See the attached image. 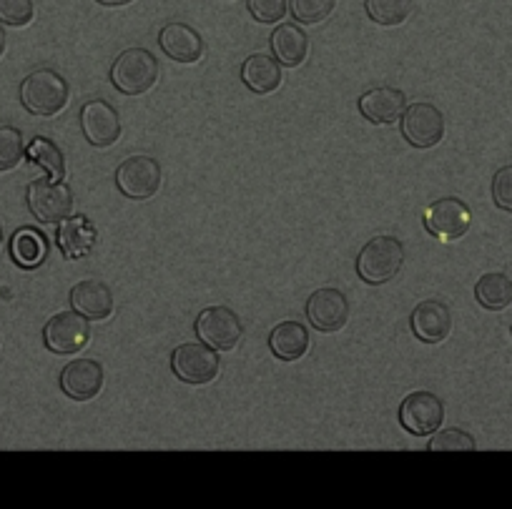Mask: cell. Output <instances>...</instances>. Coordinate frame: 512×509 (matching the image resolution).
Wrapping results in <instances>:
<instances>
[{
	"mask_svg": "<svg viewBox=\"0 0 512 509\" xmlns=\"http://www.w3.org/2000/svg\"><path fill=\"white\" fill-rule=\"evenodd\" d=\"M111 81L123 96L149 93L159 81V61L146 48H128L113 63Z\"/></svg>",
	"mask_w": 512,
	"mask_h": 509,
	"instance_id": "obj_3",
	"label": "cell"
},
{
	"mask_svg": "<svg viewBox=\"0 0 512 509\" xmlns=\"http://www.w3.org/2000/svg\"><path fill=\"white\" fill-rule=\"evenodd\" d=\"M472 449H475V439L462 429L437 432L430 442V452H472Z\"/></svg>",
	"mask_w": 512,
	"mask_h": 509,
	"instance_id": "obj_29",
	"label": "cell"
},
{
	"mask_svg": "<svg viewBox=\"0 0 512 509\" xmlns=\"http://www.w3.org/2000/svg\"><path fill=\"white\" fill-rule=\"evenodd\" d=\"M43 342L53 354H76L88 344V319L78 311H61L43 329Z\"/></svg>",
	"mask_w": 512,
	"mask_h": 509,
	"instance_id": "obj_11",
	"label": "cell"
},
{
	"mask_svg": "<svg viewBox=\"0 0 512 509\" xmlns=\"http://www.w3.org/2000/svg\"><path fill=\"white\" fill-rule=\"evenodd\" d=\"M412 0H364V11L377 26H400L410 18Z\"/></svg>",
	"mask_w": 512,
	"mask_h": 509,
	"instance_id": "obj_26",
	"label": "cell"
},
{
	"mask_svg": "<svg viewBox=\"0 0 512 509\" xmlns=\"http://www.w3.org/2000/svg\"><path fill=\"white\" fill-rule=\"evenodd\" d=\"M246 8L259 23H277L287 16L289 0H246Z\"/></svg>",
	"mask_w": 512,
	"mask_h": 509,
	"instance_id": "obj_31",
	"label": "cell"
},
{
	"mask_svg": "<svg viewBox=\"0 0 512 509\" xmlns=\"http://www.w3.org/2000/svg\"><path fill=\"white\" fill-rule=\"evenodd\" d=\"M26 143L18 128L3 126L0 128V171H13L23 161Z\"/></svg>",
	"mask_w": 512,
	"mask_h": 509,
	"instance_id": "obj_28",
	"label": "cell"
},
{
	"mask_svg": "<svg viewBox=\"0 0 512 509\" xmlns=\"http://www.w3.org/2000/svg\"><path fill=\"white\" fill-rule=\"evenodd\" d=\"M445 422V404L432 392H415L402 399L400 424L415 437H427L440 429Z\"/></svg>",
	"mask_w": 512,
	"mask_h": 509,
	"instance_id": "obj_8",
	"label": "cell"
},
{
	"mask_svg": "<svg viewBox=\"0 0 512 509\" xmlns=\"http://www.w3.org/2000/svg\"><path fill=\"white\" fill-rule=\"evenodd\" d=\"M405 266V246L395 236H377L357 256V274L367 284H387Z\"/></svg>",
	"mask_w": 512,
	"mask_h": 509,
	"instance_id": "obj_1",
	"label": "cell"
},
{
	"mask_svg": "<svg viewBox=\"0 0 512 509\" xmlns=\"http://www.w3.org/2000/svg\"><path fill=\"white\" fill-rule=\"evenodd\" d=\"M410 324L420 342L440 344L445 342L452 331V311L450 306L442 304V301L437 299L422 301V304H417L415 311H412Z\"/></svg>",
	"mask_w": 512,
	"mask_h": 509,
	"instance_id": "obj_14",
	"label": "cell"
},
{
	"mask_svg": "<svg viewBox=\"0 0 512 509\" xmlns=\"http://www.w3.org/2000/svg\"><path fill=\"white\" fill-rule=\"evenodd\" d=\"M334 6H337V0H289L294 21L304 23V26H317V23L327 21Z\"/></svg>",
	"mask_w": 512,
	"mask_h": 509,
	"instance_id": "obj_27",
	"label": "cell"
},
{
	"mask_svg": "<svg viewBox=\"0 0 512 509\" xmlns=\"http://www.w3.org/2000/svg\"><path fill=\"white\" fill-rule=\"evenodd\" d=\"M475 299L490 311H502L512 304V279L500 271L485 274L475 286Z\"/></svg>",
	"mask_w": 512,
	"mask_h": 509,
	"instance_id": "obj_24",
	"label": "cell"
},
{
	"mask_svg": "<svg viewBox=\"0 0 512 509\" xmlns=\"http://www.w3.org/2000/svg\"><path fill=\"white\" fill-rule=\"evenodd\" d=\"M171 369L181 382L201 387L214 382L221 369V359L216 357V349L206 344H181L171 354Z\"/></svg>",
	"mask_w": 512,
	"mask_h": 509,
	"instance_id": "obj_6",
	"label": "cell"
},
{
	"mask_svg": "<svg viewBox=\"0 0 512 509\" xmlns=\"http://www.w3.org/2000/svg\"><path fill=\"white\" fill-rule=\"evenodd\" d=\"M71 306L86 319L103 321L113 314L116 301H113V291L108 289V284L98 279H86L78 281L71 289Z\"/></svg>",
	"mask_w": 512,
	"mask_h": 509,
	"instance_id": "obj_17",
	"label": "cell"
},
{
	"mask_svg": "<svg viewBox=\"0 0 512 509\" xmlns=\"http://www.w3.org/2000/svg\"><path fill=\"white\" fill-rule=\"evenodd\" d=\"M33 0H0V23L23 28L33 21Z\"/></svg>",
	"mask_w": 512,
	"mask_h": 509,
	"instance_id": "obj_30",
	"label": "cell"
},
{
	"mask_svg": "<svg viewBox=\"0 0 512 509\" xmlns=\"http://www.w3.org/2000/svg\"><path fill=\"white\" fill-rule=\"evenodd\" d=\"M472 224V214L460 199L445 196L425 211V229L442 241H457L467 234Z\"/></svg>",
	"mask_w": 512,
	"mask_h": 509,
	"instance_id": "obj_9",
	"label": "cell"
},
{
	"mask_svg": "<svg viewBox=\"0 0 512 509\" xmlns=\"http://www.w3.org/2000/svg\"><path fill=\"white\" fill-rule=\"evenodd\" d=\"M81 131L91 146L108 148L121 136V118L111 103L88 101L81 108Z\"/></svg>",
	"mask_w": 512,
	"mask_h": 509,
	"instance_id": "obj_13",
	"label": "cell"
},
{
	"mask_svg": "<svg viewBox=\"0 0 512 509\" xmlns=\"http://www.w3.org/2000/svg\"><path fill=\"white\" fill-rule=\"evenodd\" d=\"M492 199H495L497 209L512 214V166L500 168L492 179Z\"/></svg>",
	"mask_w": 512,
	"mask_h": 509,
	"instance_id": "obj_32",
	"label": "cell"
},
{
	"mask_svg": "<svg viewBox=\"0 0 512 509\" xmlns=\"http://www.w3.org/2000/svg\"><path fill=\"white\" fill-rule=\"evenodd\" d=\"M96 3H101V6H108V8H121V6H128V3H134V0H96Z\"/></svg>",
	"mask_w": 512,
	"mask_h": 509,
	"instance_id": "obj_33",
	"label": "cell"
},
{
	"mask_svg": "<svg viewBox=\"0 0 512 509\" xmlns=\"http://www.w3.org/2000/svg\"><path fill=\"white\" fill-rule=\"evenodd\" d=\"M21 103L28 113L41 118H51L61 113L68 103V83L61 73L33 71L26 81L21 83Z\"/></svg>",
	"mask_w": 512,
	"mask_h": 509,
	"instance_id": "obj_2",
	"label": "cell"
},
{
	"mask_svg": "<svg viewBox=\"0 0 512 509\" xmlns=\"http://www.w3.org/2000/svg\"><path fill=\"white\" fill-rule=\"evenodd\" d=\"M116 186L126 199L146 201L161 189V166L151 156H131L116 168Z\"/></svg>",
	"mask_w": 512,
	"mask_h": 509,
	"instance_id": "obj_4",
	"label": "cell"
},
{
	"mask_svg": "<svg viewBox=\"0 0 512 509\" xmlns=\"http://www.w3.org/2000/svg\"><path fill=\"white\" fill-rule=\"evenodd\" d=\"M241 81L251 93L267 96L282 86V63L269 53H254L241 66Z\"/></svg>",
	"mask_w": 512,
	"mask_h": 509,
	"instance_id": "obj_19",
	"label": "cell"
},
{
	"mask_svg": "<svg viewBox=\"0 0 512 509\" xmlns=\"http://www.w3.org/2000/svg\"><path fill=\"white\" fill-rule=\"evenodd\" d=\"M28 209L41 224H58L73 209V194L63 181L38 179L28 186Z\"/></svg>",
	"mask_w": 512,
	"mask_h": 509,
	"instance_id": "obj_7",
	"label": "cell"
},
{
	"mask_svg": "<svg viewBox=\"0 0 512 509\" xmlns=\"http://www.w3.org/2000/svg\"><path fill=\"white\" fill-rule=\"evenodd\" d=\"M272 51L282 66H302L309 53V36L294 23H284L272 33Z\"/></svg>",
	"mask_w": 512,
	"mask_h": 509,
	"instance_id": "obj_22",
	"label": "cell"
},
{
	"mask_svg": "<svg viewBox=\"0 0 512 509\" xmlns=\"http://www.w3.org/2000/svg\"><path fill=\"white\" fill-rule=\"evenodd\" d=\"M309 324L324 334H334L342 329L349 319V301L337 289H319L307 301Z\"/></svg>",
	"mask_w": 512,
	"mask_h": 509,
	"instance_id": "obj_12",
	"label": "cell"
},
{
	"mask_svg": "<svg viewBox=\"0 0 512 509\" xmlns=\"http://www.w3.org/2000/svg\"><path fill=\"white\" fill-rule=\"evenodd\" d=\"M159 46L176 63H196L204 56V41L186 23H169L161 28Z\"/></svg>",
	"mask_w": 512,
	"mask_h": 509,
	"instance_id": "obj_18",
	"label": "cell"
},
{
	"mask_svg": "<svg viewBox=\"0 0 512 509\" xmlns=\"http://www.w3.org/2000/svg\"><path fill=\"white\" fill-rule=\"evenodd\" d=\"M58 249L63 251L66 259H81V256L91 254L93 244H96V229L88 224L86 216H73V219L58 221Z\"/></svg>",
	"mask_w": 512,
	"mask_h": 509,
	"instance_id": "obj_20",
	"label": "cell"
},
{
	"mask_svg": "<svg viewBox=\"0 0 512 509\" xmlns=\"http://www.w3.org/2000/svg\"><path fill=\"white\" fill-rule=\"evenodd\" d=\"M28 158H31L36 166L46 168L53 181H61L63 176H66V158H63L61 148L53 141H48V138H33L31 146H28Z\"/></svg>",
	"mask_w": 512,
	"mask_h": 509,
	"instance_id": "obj_25",
	"label": "cell"
},
{
	"mask_svg": "<svg viewBox=\"0 0 512 509\" xmlns=\"http://www.w3.org/2000/svg\"><path fill=\"white\" fill-rule=\"evenodd\" d=\"M244 326L241 319L226 306H211L204 309L196 319V336L206 347L216 349V352H231L239 344Z\"/></svg>",
	"mask_w": 512,
	"mask_h": 509,
	"instance_id": "obj_5",
	"label": "cell"
},
{
	"mask_svg": "<svg viewBox=\"0 0 512 509\" xmlns=\"http://www.w3.org/2000/svg\"><path fill=\"white\" fill-rule=\"evenodd\" d=\"M402 136L415 148H432L445 136V116L432 103H415L402 113Z\"/></svg>",
	"mask_w": 512,
	"mask_h": 509,
	"instance_id": "obj_10",
	"label": "cell"
},
{
	"mask_svg": "<svg viewBox=\"0 0 512 509\" xmlns=\"http://www.w3.org/2000/svg\"><path fill=\"white\" fill-rule=\"evenodd\" d=\"M61 389L76 402L96 399L103 389V367L93 359H76L61 372Z\"/></svg>",
	"mask_w": 512,
	"mask_h": 509,
	"instance_id": "obj_15",
	"label": "cell"
},
{
	"mask_svg": "<svg viewBox=\"0 0 512 509\" xmlns=\"http://www.w3.org/2000/svg\"><path fill=\"white\" fill-rule=\"evenodd\" d=\"M3 53H6V31L0 28V56H3Z\"/></svg>",
	"mask_w": 512,
	"mask_h": 509,
	"instance_id": "obj_34",
	"label": "cell"
},
{
	"mask_svg": "<svg viewBox=\"0 0 512 509\" xmlns=\"http://www.w3.org/2000/svg\"><path fill=\"white\" fill-rule=\"evenodd\" d=\"M309 331L304 329L299 321H284V324L274 326L269 334V349L277 354L282 362H297L309 352Z\"/></svg>",
	"mask_w": 512,
	"mask_h": 509,
	"instance_id": "obj_21",
	"label": "cell"
},
{
	"mask_svg": "<svg viewBox=\"0 0 512 509\" xmlns=\"http://www.w3.org/2000/svg\"><path fill=\"white\" fill-rule=\"evenodd\" d=\"M405 108L407 96L400 88H372V91H367L359 98V113L369 123H377V126H390V123H395L397 118H402Z\"/></svg>",
	"mask_w": 512,
	"mask_h": 509,
	"instance_id": "obj_16",
	"label": "cell"
},
{
	"mask_svg": "<svg viewBox=\"0 0 512 509\" xmlns=\"http://www.w3.org/2000/svg\"><path fill=\"white\" fill-rule=\"evenodd\" d=\"M0 244H3V234H0Z\"/></svg>",
	"mask_w": 512,
	"mask_h": 509,
	"instance_id": "obj_35",
	"label": "cell"
},
{
	"mask_svg": "<svg viewBox=\"0 0 512 509\" xmlns=\"http://www.w3.org/2000/svg\"><path fill=\"white\" fill-rule=\"evenodd\" d=\"M11 256L21 269H38L48 259V241L36 229H18L11 239Z\"/></svg>",
	"mask_w": 512,
	"mask_h": 509,
	"instance_id": "obj_23",
	"label": "cell"
}]
</instances>
